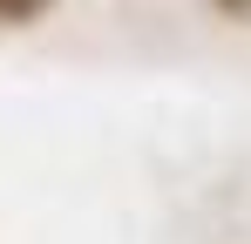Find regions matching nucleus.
<instances>
[{"instance_id":"2","label":"nucleus","mask_w":251,"mask_h":244,"mask_svg":"<svg viewBox=\"0 0 251 244\" xmlns=\"http://www.w3.org/2000/svg\"><path fill=\"white\" fill-rule=\"evenodd\" d=\"M210 7H217L224 21H251V0H210Z\"/></svg>"},{"instance_id":"1","label":"nucleus","mask_w":251,"mask_h":244,"mask_svg":"<svg viewBox=\"0 0 251 244\" xmlns=\"http://www.w3.org/2000/svg\"><path fill=\"white\" fill-rule=\"evenodd\" d=\"M54 0H0V27H27V21H41Z\"/></svg>"}]
</instances>
